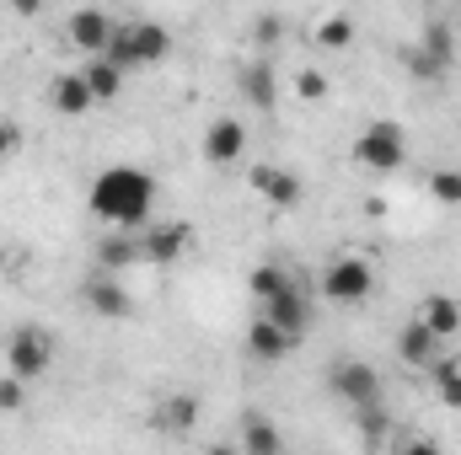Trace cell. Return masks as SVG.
<instances>
[{"instance_id": "d6986e66", "label": "cell", "mask_w": 461, "mask_h": 455, "mask_svg": "<svg viewBox=\"0 0 461 455\" xmlns=\"http://www.w3.org/2000/svg\"><path fill=\"white\" fill-rule=\"evenodd\" d=\"M86 311H97V317H129L134 306H129V295L118 290L113 279H92L86 284Z\"/></svg>"}, {"instance_id": "7c38bea8", "label": "cell", "mask_w": 461, "mask_h": 455, "mask_svg": "<svg viewBox=\"0 0 461 455\" xmlns=\"http://www.w3.org/2000/svg\"><path fill=\"white\" fill-rule=\"evenodd\" d=\"M397 353H402V364H435V359H440V338H435L424 322H402Z\"/></svg>"}, {"instance_id": "277c9868", "label": "cell", "mask_w": 461, "mask_h": 455, "mask_svg": "<svg viewBox=\"0 0 461 455\" xmlns=\"http://www.w3.org/2000/svg\"><path fill=\"white\" fill-rule=\"evenodd\" d=\"M354 161L370 166V172H397V166L408 161V139H402V129H397L392 118L370 123V129L354 139Z\"/></svg>"}, {"instance_id": "ba28073f", "label": "cell", "mask_w": 461, "mask_h": 455, "mask_svg": "<svg viewBox=\"0 0 461 455\" xmlns=\"http://www.w3.org/2000/svg\"><path fill=\"white\" fill-rule=\"evenodd\" d=\"M113 38H118V22L108 16V11L86 5V11H76V16H70V43H76V49H86L92 59H103Z\"/></svg>"}, {"instance_id": "3957f363", "label": "cell", "mask_w": 461, "mask_h": 455, "mask_svg": "<svg viewBox=\"0 0 461 455\" xmlns=\"http://www.w3.org/2000/svg\"><path fill=\"white\" fill-rule=\"evenodd\" d=\"M370 290H375V273H370V263H365V257H339V263L322 273V300H328V306L354 311V306H365V300H370Z\"/></svg>"}, {"instance_id": "ffe728a7", "label": "cell", "mask_w": 461, "mask_h": 455, "mask_svg": "<svg viewBox=\"0 0 461 455\" xmlns=\"http://www.w3.org/2000/svg\"><path fill=\"white\" fill-rule=\"evenodd\" d=\"M97 263H103V268H129V263H140V236H129V230L103 236V241H97Z\"/></svg>"}, {"instance_id": "1f68e13d", "label": "cell", "mask_w": 461, "mask_h": 455, "mask_svg": "<svg viewBox=\"0 0 461 455\" xmlns=\"http://www.w3.org/2000/svg\"><path fill=\"white\" fill-rule=\"evenodd\" d=\"M397 455H440L435 440H408V445H397Z\"/></svg>"}, {"instance_id": "8fae6325", "label": "cell", "mask_w": 461, "mask_h": 455, "mask_svg": "<svg viewBox=\"0 0 461 455\" xmlns=\"http://www.w3.org/2000/svg\"><path fill=\"white\" fill-rule=\"evenodd\" d=\"M252 188L274 204V210H295L301 204V177L285 166H252Z\"/></svg>"}, {"instance_id": "44dd1931", "label": "cell", "mask_w": 461, "mask_h": 455, "mask_svg": "<svg viewBox=\"0 0 461 455\" xmlns=\"http://www.w3.org/2000/svg\"><path fill=\"white\" fill-rule=\"evenodd\" d=\"M247 284H252V300H258V306H268V300H274L279 290H290L295 279H290V268H279V263H258Z\"/></svg>"}, {"instance_id": "7a4b0ae2", "label": "cell", "mask_w": 461, "mask_h": 455, "mask_svg": "<svg viewBox=\"0 0 461 455\" xmlns=\"http://www.w3.org/2000/svg\"><path fill=\"white\" fill-rule=\"evenodd\" d=\"M167 49H172V32L161 22H123L103 59H113L118 70H129V65H156Z\"/></svg>"}, {"instance_id": "9c48e42d", "label": "cell", "mask_w": 461, "mask_h": 455, "mask_svg": "<svg viewBox=\"0 0 461 455\" xmlns=\"http://www.w3.org/2000/svg\"><path fill=\"white\" fill-rule=\"evenodd\" d=\"M263 317L279 327V333H290V338H301L306 327H312V300H306V290L301 284H290V290H279L268 306H263Z\"/></svg>"}, {"instance_id": "f1b7e54d", "label": "cell", "mask_w": 461, "mask_h": 455, "mask_svg": "<svg viewBox=\"0 0 461 455\" xmlns=\"http://www.w3.org/2000/svg\"><path fill=\"white\" fill-rule=\"evenodd\" d=\"M429 193H435L440 204H461V172H435V177H429Z\"/></svg>"}, {"instance_id": "6da1fadb", "label": "cell", "mask_w": 461, "mask_h": 455, "mask_svg": "<svg viewBox=\"0 0 461 455\" xmlns=\"http://www.w3.org/2000/svg\"><path fill=\"white\" fill-rule=\"evenodd\" d=\"M86 204H92V215L103 226L140 236V230L150 226V210H156V177L140 172V166H108L92 183V199Z\"/></svg>"}, {"instance_id": "2e32d148", "label": "cell", "mask_w": 461, "mask_h": 455, "mask_svg": "<svg viewBox=\"0 0 461 455\" xmlns=\"http://www.w3.org/2000/svg\"><path fill=\"white\" fill-rule=\"evenodd\" d=\"M290 348H295V338H290V333H279L268 317H258V322L247 327V353H252V359H285Z\"/></svg>"}, {"instance_id": "d6a6232c", "label": "cell", "mask_w": 461, "mask_h": 455, "mask_svg": "<svg viewBox=\"0 0 461 455\" xmlns=\"http://www.w3.org/2000/svg\"><path fill=\"white\" fill-rule=\"evenodd\" d=\"M204 455H241V451H230V445H210Z\"/></svg>"}, {"instance_id": "30bf717a", "label": "cell", "mask_w": 461, "mask_h": 455, "mask_svg": "<svg viewBox=\"0 0 461 455\" xmlns=\"http://www.w3.org/2000/svg\"><path fill=\"white\" fill-rule=\"evenodd\" d=\"M241 150H247V129H241L236 118H215V123L204 129V161H210V166H236Z\"/></svg>"}, {"instance_id": "4316f807", "label": "cell", "mask_w": 461, "mask_h": 455, "mask_svg": "<svg viewBox=\"0 0 461 455\" xmlns=\"http://www.w3.org/2000/svg\"><path fill=\"white\" fill-rule=\"evenodd\" d=\"M348 38H354V22H348V16H328V22L317 27V43H322V49H348Z\"/></svg>"}, {"instance_id": "484cf974", "label": "cell", "mask_w": 461, "mask_h": 455, "mask_svg": "<svg viewBox=\"0 0 461 455\" xmlns=\"http://www.w3.org/2000/svg\"><path fill=\"white\" fill-rule=\"evenodd\" d=\"M354 418H359V434H365V445H381V440H386V429H392V424H386V413H381V402H375V407H359Z\"/></svg>"}, {"instance_id": "9a60e30c", "label": "cell", "mask_w": 461, "mask_h": 455, "mask_svg": "<svg viewBox=\"0 0 461 455\" xmlns=\"http://www.w3.org/2000/svg\"><path fill=\"white\" fill-rule=\"evenodd\" d=\"M241 455H285L279 429H274L263 413H247V418H241Z\"/></svg>"}, {"instance_id": "cb8c5ba5", "label": "cell", "mask_w": 461, "mask_h": 455, "mask_svg": "<svg viewBox=\"0 0 461 455\" xmlns=\"http://www.w3.org/2000/svg\"><path fill=\"white\" fill-rule=\"evenodd\" d=\"M247 97H252L258 108H274V70H268V65H252V70H247Z\"/></svg>"}, {"instance_id": "5b68a950", "label": "cell", "mask_w": 461, "mask_h": 455, "mask_svg": "<svg viewBox=\"0 0 461 455\" xmlns=\"http://www.w3.org/2000/svg\"><path fill=\"white\" fill-rule=\"evenodd\" d=\"M5 364H11L16 380H38V375L54 364V338H49V327H38V322L16 327L11 343H5Z\"/></svg>"}, {"instance_id": "4fadbf2b", "label": "cell", "mask_w": 461, "mask_h": 455, "mask_svg": "<svg viewBox=\"0 0 461 455\" xmlns=\"http://www.w3.org/2000/svg\"><path fill=\"white\" fill-rule=\"evenodd\" d=\"M194 424H199V397H188V391L167 397L161 413H156V429L161 434H194Z\"/></svg>"}, {"instance_id": "d4e9b609", "label": "cell", "mask_w": 461, "mask_h": 455, "mask_svg": "<svg viewBox=\"0 0 461 455\" xmlns=\"http://www.w3.org/2000/svg\"><path fill=\"white\" fill-rule=\"evenodd\" d=\"M402 65H408L413 76H424V81H440V76H446V65H440L435 54H424L419 43H413V49H402Z\"/></svg>"}, {"instance_id": "836d02e7", "label": "cell", "mask_w": 461, "mask_h": 455, "mask_svg": "<svg viewBox=\"0 0 461 455\" xmlns=\"http://www.w3.org/2000/svg\"><path fill=\"white\" fill-rule=\"evenodd\" d=\"M456 172H461V166H456Z\"/></svg>"}, {"instance_id": "603a6c76", "label": "cell", "mask_w": 461, "mask_h": 455, "mask_svg": "<svg viewBox=\"0 0 461 455\" xmlns=\"http://www.w3.org/2000/svg\"><path fill=\"white\" fill-rule=\"evenodd\" d=\"M424 54H435L440 65H451V54H456V43H451V27H440V22H429L424 27V43H419Z\"/></svg>"}, {"instance_id": "7402d4cb", "label": "cell", "mask_w": 461, "mask_h": 455, "mask_svg": "<svg viewBox=\"0 0 461 455\" xmlns=\"http://www.w3.org/2000/svg\"><path fill=\"white\" fill-rule=\"evenodd\" d=\"M429 370H435V397L446 407H461V364L456 359H435Z\"/></svg>"}, {"instance_id": "4dcf8cb0", "label": "cell", "mask_w": 461, "mask_h": 455, "mask_svg": "<svg viewBox=\"0 0 461 455\" xmlns=\"http://www.w3.org/2000/svg\"><path fill=\"white\" fill-rule=\"evenodd\" d=\"M16 150H22V134H16V123H5V118H0V161H5V156H16Z\"/></svg>"}, {"instance_id": "8992f818", "label": "cell", "mask_w": 461, "mask_h": 455, "mask_svg": "<svg viewBox=\"0 0 461 455\" xmlns=\"http://www.w3.org/2000/svg\"><path fill=\"white\" fill-rule=\"evenodd\" d=\"M328 386H333V397L348 402L354 413L381 402V375H375V364H365V359H344V364H333Z\"/></svg>"}, {"instance_id": "52a82bcc", "label": "cell", "mask_w": 461, "mask_h": 455, "mask_svg": "<svg viewBox=\"0 0 461 455\" xmlns=\"http://www.w3.org/2000/svg\"><path fill=\"white\" fill-rule=\"evenodd\" d=\"M188 246H194V226H183V220H150V226L140 230V263H156V268H167V263H177V257H188Z\"/></svg>"}, {"instance_id": "f546056e", "label": "cell", "mask_w": 461, "mask_h": 455, "mask_svg": "<svg viewBox=\"0 0 461 455\" xmlns=\"http://www.w3.org/2000/svg\"><path fill=\"white\" fill-rule=\"evenodd\" d=\"M295 92H301L306 103H322V97H328V76H322V70H301V76H295Z\"/></svg>"}, {"instance_id": "e0dca14e", "label": "cell", "mask_w": 461, "mask_h": 455, "mask_svg": "<svg viewBox=\"0 0 461 455\" xmlns=\"http://www.w3.org/2000/svg\"><path fill=\"white\" fill-rule=\"evenodd\" d=\"M81 81H86L92 103H113L118 92H123V70H118L113 59H92V65L81 70Z\"/></svg>"}, {"instance_id": "83f0119b", "label": "cell", "mask_w": 461, "mask_h": 455, "mask_svg": "<svg viewBox=\"0 0 461 455\" xmlns=\"http://www.w3.org/2000/svg\"><path fill=\"white\" fill-rule=\"evenodd\" d=\"M22 407H27V380L5 375L0 380V413H22Z\"/></svg>"}, {"instance_id": "ac0fdd59", "label": "cell", "mask_w": 461, "mask_h": 455, "mask_svg": "<svg viewBox=\"0 0 461 455\" xmlns=\"http://www.w3.org/2000/svg\"><path fill=\"white\" fill-rule=\"evenodd\" d=\"M49 103H54L65 118H76V113H86V108H92V92H86V81H81V76H54Z\"/></svg>"}, {"instance_id": "5bb4252c", "label": "cell", "mask_w": 461, "mask_h": 455, "mask_svg": "<svg viewBox=\"0 0 461 455\" xmlns=\"http://www.w3.org/2000/svg\"><path fill=\"white\" fill-rule=\"evenodd\" d=\"M419 322H424L440 343H451L461 333V306L451 295H424V317H419Z\"/></svg>"}]
</instances>
